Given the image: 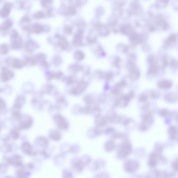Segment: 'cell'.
Here are the masks:
<instances>
[{"instance_id": "cell-1", "label": "cell", "mask_w": 178, "mask_h": 178, "mask_svg": "<svg viewBox=\"0 0 178 178\" xmlns=\"http://www.w3.org/2000/svg\"><path fill=\"white\" fill-rule=\"evenodd\" d=\"M6 8H4L3 9H2L1 11V14L2 15V16H8V14H9V13L10 12V9H8Z\"/></svg>"}, {"instance_id": "cell-2", "label": "cell", "mask_w": 178, "mask_h": 178, "mask_svg": "<svg viewBox=\"0 0 178 178\" xmlns=\"http://www.w3.org/2000/svg\"><path fill=\"white\" fill-rule=\"evenodd\" d=\"M21 176L20 175L19 178H26L25 176H24V175H21Z\"/></svg>"}]
</instances>
